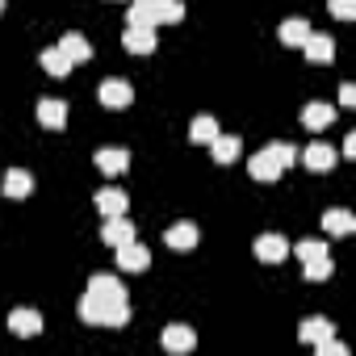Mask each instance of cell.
I'll list each match as a JSON object with an SVG mask.
<instances>
[{"mask_svg":"<svg viewBox=\"0 0 356 356\" xmlns=\"http://www.w3.org/2000/svg\"><path fill=\"white\" fill-rule=\"evenodd\" d=\"M80 318L84 323H97V327H126L130 323V302L126 306H101L97 298H80Z\"/></svg>","mask_w":356,"mask_h":356,"instance_id":"6da1fadb","label":"cell"},{"mask_svg":"<svg viewBox=\"0 0 356 356\" xmlns=\"http://www.w3.org/2000/svg\"><path fill=\"white\" fill-rule=\"evenodd\" d=\"M88 298H97L101 306H126V289H122V281L118 277H109V273H97L92 281H88V289H84Z\"/></svg>","mask_w":356,"mask_h":356,"instance_id":"7a4b0ae2","label":"cell"},{"mask_svg":"<svg viewBox=\"0 0 356 356\" xmlns=\"http://www.w3.org/2000/svg\"><path fill=\"white\" fill-rule=\"evenodd\" d=\"M118 252V264H122V273H143L147 264H151V252L143 248V243H122V248H113Z\"/></svg>","mask_w":356,"mask_h":356,"instance_id":"3957f363","label":"cell"},{"mask_svg":"<svg viewBox=\"0 0 356 356\" xmlns=\"http://www.w3.org/2000/svg\"><path fill=\"white\" fill-rule=\"evenodd\" d=\"M248 172H252V181H264V185H268V181H277V176H281L285 168H281V163H277V155H273V151L264 147L260 155H252V163H248Z\"/></svg>","mask_w":356,"mask_h":356,"instance_id":"277c9868","label":"cell"},{"mask_svg":"<svg viewBox=\"0 0 356 356\" xmlns=\"http://www.w3.org/2000/svg\"><path fill=\"white\" fill-rule=\"evenodd\" d=\"M126 51L130 55H151L155 51V26H126Z\"/></svg>","mask_w":356,"mask_h":356,"instance_id":"5b68a950","label":"cell"},{"mask_svg":"<svg viewBox=\"0 0 356 356\" xmlns=\"http://www.w3.org/2000/svg\"><path fill=\"white\" fill-rule=\"evenodd\" d=\"M101 239H105L109 248H122V243H130V239H134V222H126V214H118V218H105V227H101Z\"/></svg>","mask_w":356,"mask_h":356,"instance_id":"8992f818","label":"cell"},{"mask_svg":"<svg viewBox=\"0 0 356 356\" xmlns=\"http://www.w3.org/2000/svg\"><path fill=\"white\" fill-rule=\"evenodd\" d=\"M130 101H134V88H130L126 80H105V84H101V105L122 109V105H130Z\"/></svg>","mask_w":356,"mask_h":356,"instance_id":"52a82bcc","label":"cell"},{"mask_svg":"<svg viewBox=\"0 0 356 356\" xmlns=\"http://www.w3.org/2000/svg\"><path fill=\"white\" fill-rule=\"evenodd\" d=\"M38 122H42L47 130H63V126H67V105H63V101H55V97L38 101Z\"/></svg>","mask_w":356,"mask_h":356,"instance_id":"ba28073f","label":"cell"},{"mask_svg":"<svg viewBox=\"0 0 356 356\" xmlns=\"http://www.w3.org/2000/svg\"><path fill=\"white\" fill-rule=\"evenodd\" d=\"M256 256H260L264 264H281V260L289 256V243H285L281 235H260V239H256Z\"/></svg>","mask_w":356,"mask_h":356,"instance_id":"9c48e42d","label":"cell"},{"mask_svg":"<svg viewBox=\"0 0 356 356\" xmlns=\"http://www.w3.org/2000/svg\"><path fill=\"white\" fill-rule=\"evenodd\" d=\"M163 239H168V248H176V252H189V248H197V239H202V235H197V227H193V222H176V227H168V235H163Z\"/></svg>","mask_w":356,"mask_h":356,"instance_id":"30bf717a","label":"cell"},{"mask_svg":"<svg viewBox=\"0 0 356 356\" xmlns=\"http://www.w3.org/2000/svg\"><path fill=\"white\" fill-rule=\"evenodd\" d=\"M197 343V335H193V327H185V323H172L168 331H163V348L168 352H189Z\"/></svg>","mask_w":356,"mask_h":356,"instance_id":"8fae6325","label":"cell"},{"mask_svg":"<svg viewBox=\"0 0 356 356\" xmlns=\"http://www.w3.org/2000/svg\"><path fill=\"white\" fill-rule=\"evenodd\" d=\"M302 47H306V59H310V63H331V59H335V42H331L327 34H306Z\"/></svg>","mask_w":356,"mask_h":356,"instance_id":"7c38bea8","label":"cell"},{"mask_svg":"<svg viewBox=\"0 0 356 356\" xmlns=\"http://www.w3.org/2000/svg\"><path fill=\"white\" fill-rule=\"evenodd\" d=\"M335 122V105H323V101H310L306 109H302V126H310V130H327Z\"/></svg>","mask_w":356,"mask_h":356,"instance_id":"4fadbf2b","label":"cell"},{"mask_svg":"<svg viewBox=\"0 0 356 356\" xmlns=\"http://www.w3.org/2000/svg\"><path fill=\"white\" fill-rule=\"evenodd\" d=\"M97 168H101L105 176H118V172L130 168V151H122V147H105V151H97Z\"/></svg>","mask_w":356,"mask_h":356,"instance_id":"5bb4252c","label":"cell"},{"mask_svg":"<svg viewBox=\"0 0 356 356\" xmlns=\"http://www.w3.org/2000/svg\"><path fill=\"white\" fill-rule=\"evenodd\" d=\"M9 331L13 335H38L42 331V314L38 310H13L9 314Z\"/></svg>","mask_w":356,"mask_h":356,"instance_id":"9a60e30c","label":"cell"},{"mask_svg":"<svg viewBox=\"0 0 356 356\" xmlns=\"http://www.w3.org/2000/svg\"><path fill=\"white\" fill-rule=\"evenodd\" d=\"M5 193H9V197H30V193H34V176L22 172V168H9V172H5Z\"/></svg>","mask_w":356,"mask_h":356,"instance_id":"2e32d148","label":"cell"},{"mask_svg":"<svg viewBox=\"0 0 356 356\" xmlns=\"http://www.w3.org/2000/svg\"><path fill=\"white\" fill-rule=\"evenodd\" d=\"M210 151H214V159H218V163H235V159H239V151H243V143H239L235 134H214Z\"/></svg>","mask_w":356,"mask_h":356,"instance_id":"e0dca14e","label":"cell"},{"mask_svg":"<svg viewBox=\"0 0 356 356\" xmlns=\"http://www.w3.org/2000/svg\"><path fill=\"white\" fill-rule=\"evenodd\" d=\"M302 163H306L310 172H327V168L335 163V151H331L327 143H314V147H306V151H302Z\"/></svg>","mask_w":356,"mask_h":356,"instance_id":"ac0fdd59","label":"cell"},{"mask_svg":"<svg viewBox=\"0 0 356 356\" xmlns=\"http://www.w3.org/2000/svg\"><path fill=\"white\" fill-rule=\"evenodd\" d=\"M126 206H130V202H126V193H122V189H101V193H97V210H101L105 218L126 214Z\"/></svg>","mask_w":356,"mask_h":356,"instance_id":"d6986e66","label":"cell"},{"mask_svg":"<svg viewBox=\"0 0 356 356\" xmlns=\"http://www.w3.org/2000/svg\"><path fill=\"white\" fill-rule=\"evenodd\" d=\"M59 51H63L72 63H84V59H92V47H88V38H84V34H63Z\"/></svg>","mask_w":356,"mask_h":356,"instance_id":"ffe728a7","label":"cell"},{"mask_svg":"<svg viewBox=\"0 0 356 356\" xmlns=\"http://www.w3.org/2000/svg\"><path fill=\"white\" fill-rule=\"evenodd\" d=\"M306 34H310V26H306L302 17H289V22H281V30H277V38H281L285 47H302Z\"/></svg>","mask_w":356,"mask_h":356,"instance_id":"44dd1931","label":"cell"},{"mask_svg":"<svg viewBox=\"0 0 356 356\" xmlns=\"http://www.w3.org/2000/svg\"><path fill=\"white\" fill-rule=\"evenodd\" d=\"M323 231L327 235H352V214L348 210H327L323 214Z\"/></svg>","mask_w":356,"mask_h":356,"instance_id":"7402d4cb","label":"cell"},{"mask_svg":"<svg viewBox=\"0 0 356 356\" xmlns=\"http://www.w3.org/2000/svg\"><path fill=\"white\" fill-rule=\"evenodd\" d=\"M306 264V281H327L331 277V252H318V256H310V260H302Z\"/></svg>","mask_w":356,"mask_h":356,"instance_id":"603a6c76","label":"cell"},{"mask_svg":"<svg viewBox=\"0 0 356 356\" xmlns=\"http://www.w3.org/2000/svg\"><path fill=\"white\" fill-rule=\"evenodd\" d=\"M298 335H302L306 343H323V339L331 335V323H327V318H306V323L298 327Z\"/></svg>","mask_w":356,"mask_h":356,"instance_id":"cb8c5ba5","label":"cell"},{"mask_svg":"<svg viewBox=\"0 0 356 356\" xmlns=\"http://www.w3.org/2000/svg\"><path fill=\"white\" fill-rule=\"evenodd\" d=\"M42 67H47L51 76H67V72H72V59H67L59 47H51V51H42Z\"/></svg>","mask_w":356,"mask_h":356,"instance_id":"d4e9b609","label":"cell"},{"mask_svg":"<svg viewBox=\"0 0 356 356\" xmlns=\"http://www.w3.org/2000/svg\"><path fill=\"white\" fill-rule=\"evenodd\" d=\"M130 26H159L155 22V0H134L130 5Z\"/></svg>","mask_w":356,"mask_h":356,"instance_id":"484cf974","label":"cell"},{"mask_svg":"<svg viewBox=\"0 0 356 356\" xmlns=\"http://www.w3.org/2000/svg\"><path fill=\"white\" fill-rule=\"evenodd\" d=\"M181 17H185L181 0H155V22H181Z\"/></svg>","mask_w":356,"mask_h":356,"instance_id":"4316f807","label":"cell"},{"mask_svg":"<svg viewBox=\"0 0 356 356\" xmlns=\"http://www.w3.org/2000/svg\"><path fill=\"white\" fill-rule=\"evenodd\" d=\"M214 134H218V122H214V118H197L193 130H189L193 143H214Z\"/></svg>","mask_w":356,"mask_h":356,"instance_id":"83f0119b","label":"cell"},{"mask_svg":"<svg viewBox=\"0 0 356 356\" xmlns=\"http://www.w3.org/2000/svg\"><path fill=\"white\" fill-rule=\"evenodd\" d=\"M268 151L277 155V163H281V168H289V163L298 159V151H293V143H268Z\"/></svg>","mask_w":356,"mask_h":356,"instance_id":"f1b7e54d","label":"cell"},{"mask_svg":"<svg viewBox=\"0 0 356 356\" xmlns=\"http://www.w3.org/2000/svg\"><path fill=\"white\" fill-rule=\"evenodd\" d=\"M318 252H327V243H318V239H302V243L293 248L298 260H310V256H318Z\"/></svg>","mask_w":356,"mask_h":356,"instance_id":"f546056e","label":"cell"},{"mask_svg":"<svg viewBox=\"0 0 356 356\" xmlns=\"http://www.w3.org/2000/svg\"><path fill=\"white\" fill-rule=\"evenodd\" d=\"M331 13H335L339 22H352V17H356V0H331Z\"/></svg>","mask_w":356,"mask_h":356,"instance_id":"4dcf8cb0","label":"cell"},{"mask_svg":"<svg viewBox=\"0 0 356 356\" xmlns=\"http://www.w3.org/2000/svg\"><path fill=\"white\" fill-rule=\"evenodd\" d=\"M314 348H318V356H343V343H339V339H331V335H327L323 343H314Z\"/></svg>","mask_w":356,"mask_h":356,"instance_id":"1f68e13d","label":"cell"},{"mask_svg":"<svg viewBox=\"0 0 356 356\" xmlns=\"http://www.w3.org/2000/svg\"><path fill=\"white\" fill-rule=\"evenodd\" d=\"M339 105H356V88H352V84L339 88Z\"/></svg>","mask_w":356,"mask_h":356,"instance_id":"d6a6232c","label":"cell"},{"mask_svg":"<svg viewBox=\"0 0 356 356\" xmlns=\"http://www.w3.org/2000/svg\"><path fill=\"white\" fill-rule=\"evenodd\" d=\"M343 155H348V159H356V134H348V138H343Z\"/></svg>","mask_w":356,"mask_h":356,"instance_id":"836d02e7","label":"cell"},{"mask_svg":"<svg viewBox=\"0 0 356 356\" xmlns=\"http://www.w3.org/2000/svg\"><path fill=\"white\" fill-rule=\"evenodd\" d=\"M0 9H5V0H0Z\"/></svg>","mask_w":356,"mask_h":356,"instance_id":"e575fe53","label":"cell"}]
</instances>
